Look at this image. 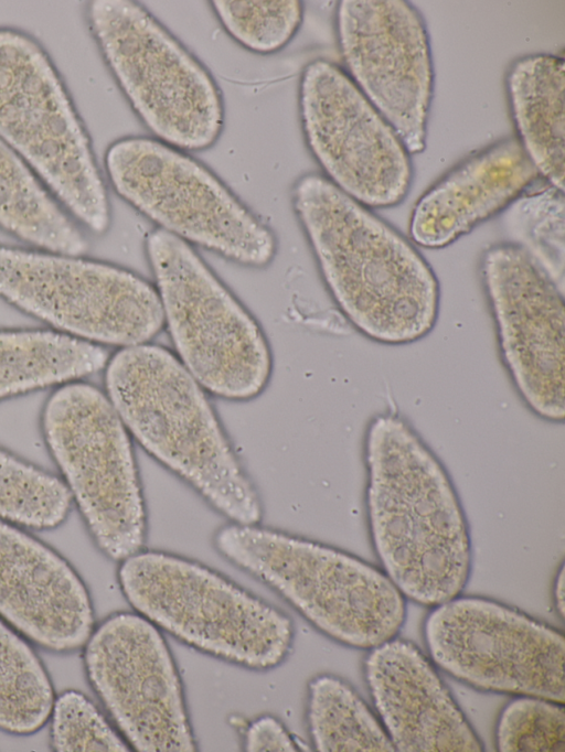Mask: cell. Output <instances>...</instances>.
Listing matches in <instances>:
<instances>
[{"instance_id": "6da1fadb", "label": "cell", "mask_w": 565, "mask_h": 752, "mask_svg": "<svg viewBox=\"0 0 565 752\" xmlns=\"http://www.w3.org/2000/svg\"><path fill=\"white\" fill-rule=\"evenodd\" d=\"M365 506L382 570L402 594L434 608L459 594L471 572L468 520L441 461L395 413L365 431Z\"/></svg>"}, {"instance_id": "7a4b0ae2", "label": "cell", "mask_w": 565, "mask_h": 752, "mask_svg": "<svg viewBox=\"0 0 565 752\" xmlns=\"http://www.w3.org/2000/svg\"><path fill=\"white\" fill-rule=\"evenodd\" d=\"M291 201L328 292L359 333L403 345L434 329L439 282L412 240L321 174L298 179Z\"/></svg>"}, {"instance_id": "3957f363", "label": "cell", "mask_w": 565, "mask_h": 752, "mask_svg": "<svg viewBox=\"0 0 565 752\" xmlns=\"http://www.w3.org/2000/svg\"><path fill=\"white\" fill-rule=\"evenodd\" d=\"M108 399L152 459L230 523L259 524L263 504L207 393L166 347H121L105 366Z\"/></svg>"}, {"instance_id": "277c9868", "label": "cell", "mask_w": 565, "mask_h": 752, "mask_svg": "<svg viewBox=\"0 0 565 752\" xmlns=\"http://www.w3.org/2000/svg\"><path fill=\"white\" fill-rule=\"evenodd\" d=\"M212 542L338 643L370 651L404 625L405 597L382 569L352 554L259 524L228 523Z\"/></svg>"}, {"instance_id": "5b68a950", "label": "cell", "mask_w": 565, "mask_h": 752, "mask_svg": "<svg viewBox=\"0 0 565 752\" xmlns=\"http://www.w3.org/2000/svg\"><path fill=\"white\" fill-rule=\"evenodd\" d=\"M117 578L136 613L201 653L264 672L292 648L284 611L199 561L142 549L120 561Z\"/></svg>"}, {"instance_id": "8992f818", "label": "cell", "mask_w": 565, "mask_h": 752, "mask_svg": "<svg viewBox=\"0 0 565 752\" xmlns=\"http://www.w3.org/2000/svg\"><path fill=\"white\" fill-rule=\"evenodd\" d=\"M146 251L180 363L213 396L258 397L269 384L273 355L256 319L190 244L157 228Z\"/></svg>"}, {"instance_id": "52a82bcc", "label": "cell", "mask_w": 565, "mask_h": 752, "mask_svg": "<svg viewBox=\"0 0 565 752\" xmlns=\"http://www.w3.org/2000/svg\"><path fill=\"white\" fill-rule=\"evenodd\" d=\"M0 138L92 233L110 205L89 137L53 63L30 35L0 29Z\"/></svg>"}, {"instance_id": "ba28073f", "label": "cell", "mask_w": 565, "mask_h": 752, "mask_svg": "<svg viewBox=\"0 0 565 752\" xmlns=\"http://www.w3.org/2000/svg\"><path fill=\"white\" fill-rule=\"evenodd\" d=\"M40 423L98 549L115 561L142 550L147 507L132 439L107 395L83 380L57 386Z\"/></svg>"}, {"instance_id": "9c48e42d", "label": "cell", "mask_w": 565, "mask_h": 752, "mask_svg": "<svg viewBox=\"0 0 565 752\" xmlns=\"http://www.w3.org/2000/svg\"><path fill=\"white\" fill-rule=\"evenodd\" d=\"M87 14L106 64L154 139L181 151L212 147L224 106L205 66L139 2L94 0Z\"/></svg>"}, {"instance_id": "30bf717a", "label": "cell", "mask_w": 565, "mask_h": 752, "mask_svg": "<svg viewBox=\"0 0 565 752\" xmlns=\"http://www.w3.org/2000/svg\"><path fill=\"white\" fill-rule=\"evenodd\" d=\"M115 192L188 244L252 268L270 264L273 232L205 165L148 137H126L105 153Z\"/></svg>"}, {"instance_id": "8fae6325", "label": "cell", "mask_w": 565, "mask_h": 752, "mask_svg": "<svg viewBox=\"0 0 565 752\" xmlns=\"http://www.w3.org/2000/svg\"><path fill=\"white\" fill-rule=\"evenodd\" d=\"M0 298L56 332L100 346L148 343L164 325L156 287L82 256L0 245Z\"/></svg>"}, {"instance_id": "7c38bea8", "label": "cell", "mask_w": 565, "mask_h": 752, "mask_svg": "<svg viewBox=\"0 0 565 752\" xmlns=\"http://www.w3.org/2000/svg\"><path fill=\"white\" fill-rule=\"evenodd\" d=\"M423 634L435 665L484 691L565 700V638L502 602L457 595L431 609Z\"/></svg>"}, {"instance_id": "4fadbf2b", "label": "cell", "mask_w": 565, "mask_h": 752, "mask_svg": "<svg viewBox=\"0 0 565 752\" xmlns=\"http://www.w3.org/2000/svg\"><path fill=\"white\" fill-rule=\"evenodd\" d=\"M299 114L306 143L334 186L370 210L405 198L411 154L342 67L318 58L303 68Z\"/></svg>"}, {"instance_id": "5bb4252c", "label": "cell", "mask_w": 565, "mask_h": 752, "mask_svg": "<svg viewBox=\"0 0 565 752\" xmlns=\"http://www.w3.org/2000/svg\"><path fill=\"white\" fill-rule=\"evenodd\" d=\"M88 679L130 749L194 752L180 673L160 630L138 613L119 612L85 644Z\"/></svg>"}, {"instance_id": "9a60e30c", "label": "cell", "mask_w": 565, "mask_h": 752, "mask_svg": "<svg viewBox=\"0 0 565 752\" xmlns=\"http://www.w3.org/2000/svg\"><path fill=\"white\" fill-rule=\"evenodd\" d=\"M479 270L500 357L516 393L537 417L563 422L564 290L508 241L488 247Z\"/></svg>"}, {"instance_id": "2e32d148", "label": "cell", "mask_w": 565, "mask_h": 752, "mask_svg": "<svg viewBox=\"0 0 565 752\" xmlns=\"http://www.w3.org/2000/svg\"><path fill=\"white\" fill-rule=\"evenodd\" d=\"M335 33L345 73L411 155L426 148L434 95L429 35L405 0H342Z\"/></svg>"}, {"instance_id": "e0dca14e", "label": "cell", "mask_w": 565, "mask_h": 752, "mask_svg": "<svg viewBox=\"0 0 565 752\" xmlns=\"http://www.w3.org/2000/svg\"><path fill=\"white\" fill-rule=\"evenodd\" d=\"M0 616L58 653L83 647L94 631L85 583L54 549L0 519Z\"/></svg>"}, {"instance_id": "ac0fdd59", "label": "cell", "mask_w": 565, "mask_h": 752, "mask_svg": "<svg viewBox=\"0 0 565 752\" xmlns=\"http://www.w3.org/2000/svg\"><path fill=\"white\" fill-rule=\"evenodd\" d=\"M364 676L395 751H483L433 660L414 643L396 636L370 649Z\"/></svg>"}, {"instance_id": "d6986e66", "label": "cell", "mask_w": 565, "mask_h": 752, "mask_svg": "<svg viewBox=\"0 0 565 752\" xmlns=\"http://www.w3.org/2000/svg\"><path fill=\"white\" fill-rule=\"evenodd\" d=\"M542 180L516 138L500 140L455 165L418 198L409 218L411 240L444 248Z\"/></svg>"}, {"instance_id": "ffe728a7", "label": "cell", "mask_w": 565, "mask_h": 752, "mask_svg": "<svg viewBox=\"0 0 565 752\" xmlns=\"http://www.w3.org/2000/svg\"><path fill=\"white\" fill-rule=\"evenodd\" d=\"M516 140L548 184L564 191L565 64L561 56L518 58L505 77Z\"/></svg>"}, {"instance_id": "44dd1931", "label": "cell", "mask_w": 565, "mask_h": 752, "mask_svg": "<svg viewBox=\"0 0 565 752\" xmlns=\"http://www.w3.org/2000/svg\"><path fill=\"white\" fill-rule=\"evenodd\" d=\"M109 356L104 346L54 330H0V400L82 380Z\"/></svg>"}, {"instance_id": "7402d4cb", "label": "cell", "mask_w": 565, "mask_h": 752, "mask_svg": "<svg viewBox=\"0 0 565 752\" xmlns=\"http://www.w3.org/2000/svg\"><path fill=\"white\" fill-rule=\"evenodd\" d=\"M0 228L41 250L82 256L88 249L77 223L1 138Z\"/></svg>"}, {"instance_id": "603a6c76", "label": "cell", "mask_w": 565, "mask_h": 752, "mask_svg": "<svg viewBox=\"0 0 565 752\" xmlns=\"http://www.w3.org/2000/svg\"><path fill=\"white\" fill-rule=\"evenodd\" d=\"M307 723L319 752L395 751L379 717L335 675L321 674L308 683Z\"/></svg>"}, {"instance_id": "cb8c5ba5", "label": "cell", "mask_w": 565, "mask_h": 752, "mask_svg": "<svg viewBox=\"0 0 565 752\" xmlns=\"http://www.w3.org/2000/svg\"><path fill=\"white\" fill-rule=\"evenodd\" d=\"M51 679L34 651L0 620V729L31 734L49 720Z\"/></svg>"}, {"instance_id": "d4e9b609", "label": "cell", "mask_w": 565, "mask_h": 752, "mask_svg": "<svg viewBox=\"0 0 565 752\" xmlns=\"http://www.w3.org/2000/svg\"><path fill=\"white\" fill-rule=\"evenodd\" d=\"M508 243L523 250L561 289L565 283L564 191L544 180L501 213Z\"/></svg>"}, {"instance_id": "484cf974", "label": "cell", "mask_w": 565, "mask_h": 752, "mask_svg": "<svg viewBox=\"0 0 565 752\" xmlns=\"http://www.w3.org/2000/svg\"><path fill=\"white\" fill-rule=\"evenodd\" d=\"M72 503L61 477L0 447V519L52 529L65 522Z\"/></svg>"}, {"instance_id": "4316f807", "label": "cell", "mask_w": 565, "mask_h": 752, "mask_svg": "<svg viewBox=\"0 0 565 752\" xmlns=\"http://www.w3.org/2000/svg\"><path fill=\"white\" fill-rule=\"evenodd\" d=\"M211 4L226 33L259 54L284 49L303 19V6L298 0H215Z\"/></svg>"}, {"instance_id": "83f0119b", "label": "cell", "mask_w": 565, "mask_h": 752, "mask_svg": "<svg viewBox=\"0 0 565 752\" xmlns=\"http://www.w3.org/2000/svg\"><path fill=\"white\" fill-rule=\"evenodd\" d=\"M495 745L501 752H563L564 702L536 696H515L499 715Z\"/></svg>"}, {"instance_id": "f1b7e54d", "label": "cell", "mask_w": 565, "mask_h": 752, "mask_svg": "<svg viewBox=\"0 0 565 752\" xmlns=\"http://www.w3.org/2000/svg\"><path fill=\"white\" fill-rule=\"evenodd\" d=\"M51 742L57 752H127L129 745L82 692L66 690L54 699Z\"/></svg>"}, {"instance_id": "f546056e", "label": "cell", "mask_w": 565, "mask_h": 752, "mask_svg": "<svg viewBox=\"0 0 565 752\" xmlns=\"http://www.w3.org/2000/svg\"><path fill=\"white\" fill-rule=\"evenodd\" d=\"M243 749L247 752L299 751V744L286 727L270 715L253 719L245 729Z\"/></svg>"}, {"instance_id": "4dcf8cb0", "label": "cell", "mask_w": 565, "mask_h": 752, "mask_svg": "<svg viewBox=\"0 0 565 752\" xmlns=\"http://www.w3.org/2000/svg\"><path fill=\"white\" fill-rule=\"evenodd\" d=\"M552 598L555 611L561 619L564 617V565L556 572L552 587Z\"/></svg>"}]
</instances>
